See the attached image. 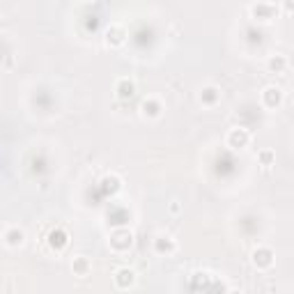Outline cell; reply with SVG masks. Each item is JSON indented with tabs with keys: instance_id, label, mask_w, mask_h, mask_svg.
Here are the masks:
<instances>
[{
	"instance_id": "8992f818",
	"label": "cell",
	"mask_w": 294,
	"mask_h": 294,
	"mask_svg": "<svg viewBox=\"0 0 294 294\" xmlns=\"http://www.w3.org/2000/svg\"><path fill=\"white\" fill-rule=\"evenodd\" d=\"M115 92H117V99L126 101V99H131L136 94V85H133V81H129V78H122V81H117V85H115Z\"/></svg>"
},
{
	"instance_id": "ac0fdd59",
	"label": "cell",
	"mask_w": 294,
	"mask_h": 294,
	"mask_svg": "<svg viewBox=\"0 0 294 294\" xmlns=\"http://www.w3.org/2000/svg\"><path fill=\"white\" fill-rule=\"evenodd\" d=\"M285 10H287V12H294V0H285Z\"/></svg>"
},
{
	"instance_id": "7a4b0ae2",
	"label": "cell",
	"mask_w": 294,
	"mask_h": 294,
	"mask_svg": "<svg viewBox=\"0 0 294 294\" xmlns=\"http://www.w3.org/2000/svg\"><path fill=\"white\" fill-rule=\"evenodd\" d=\"M251 142V133L246 129H232L228 133V145L234 147V150H241V147H246Z\"/></svg>"
},
{
	"instance_id": "2e32d148",
	"label": "cell",
	"mask_w": 294,
	"mask_h": 294,
	"mask_svg": "<svg viewBox=\"0 0 294 294\" xmlns=\"http://www.w3.org/2000/svg\"><path fill=\"white\" fill-rule=\"evenodd\" d=\"M257 159H260V164L264 166V168H269V166L273 164V159H276V154H273L271 150H262V152L257 154Z\"/></svg>"
},
{
	"instance_id": "3957f363",
	"label": "cell",
	"mask_w": 294,
	"mask_h": 294,
	"mask_svg": "<svg viewBox=\"0 0 294 294\" xmlns=\"http://www.w3.org/2000/svg\"><path fill=\"white\" fill-rule=\"evenodd\" d=\"M253 264H255L257 269H269L273 264V253L271 248H257L255 253H253Z\"/></svg>"
},
{
	"instance_id": "277c9868",
	"label": "cell",
	"mask_w": 294,
	"mask_h": 294,
	"mask_svg": "<svg viewBox=\"0 0 294 294\" xmlns=\"http://www.w3.org/2000/svg\"><path fill=\"white\" fill-rule=\"evenodd\" d=\"M26 241V232L21 228H7L5 230V246L10 248H19Z\"/></svg>"
},
{
	"instance_id": "5bb4252c",
	"label": "cell",
	"mask_w": 294,
	"mask_h": 294,
	"mask_svg": "<svg viewBox=\"0 0 294 294\" xmlns=\"http://www.w3.org/2000/svg\"><path fill=\"white\" fill-rule=\"evenodd\" d=\"M71 269H74V273L76 276H87L90 273V269H92V264H90V260L83 255L74 257V262H71Z\"/></svg>"
},
{
	"instance_id": "4fadbf2b",
	"label": "cell",
	"mask_w": 294,
	"mask_h": 294,
	"mask_svg": "<svg viewBox=\"0 0 294 294\" xmlns=\"http://www.w3.org/2000/svg\"><path fill=\"white\" fill-rule=\"evenodd\" d=\"M49 246L53 248V251H62L67 246V232L65 230H53V232L49 234Z\"/></svg>"
},
{
	"instance_id": "ba28073f",
	"label": "cell",
	"mask_w": 294,
	"mask_h": 294,
	"mask_svg": "<svg viewBox=\"0 0 294 294\" xmlns=\"http://www.w3.org/2000/svg\"><path fill=\"white\" fill-rule=\"evenodd\" d=\"M106 42H108L110 46H122V44L126 42V33H124V28H120V26L108 28V33H106Z\"/></svg>"
},
{
	"instance_id": "5b68a950",
	"label": "cell",
	"mask_w": 294,
	"mask_h": 294,
	"mask_svg": "<svg viewBox=\"0 0 294 294\" xmlns=\"http://www.w3.org/2000/svg\"><path fill=\"white\" fill-rule=\"evenodd\" d=\"M133 283H136V273H133V269H117V273H115V285H117V287L126 289Z\"/></svg>"
},
{
	"instance_id": "6da1fadb",
	"label": "cell",
	"mask_w": 294,
	"mask_h": 294,
	"mask_svg": "<svg viewBox=\"0 0 294 294\" xmlns=\"http://www.w3.org/2000/svg\"><path fill=\"white\" fill-rule=\"evenodd\" d=\"M262 101H264V106L267 108H278V106L283 104V90L276 85L267 87L264 92H262Z\"/></svg>"
},
{
	"instance_id": "8fae6325",
	"label": "cell",
	"mask_w": 294,
	"mask_h": 294,
	"mask_svg": "<svg viewBox=\"0 0 294 294\" xmlns=\"http://www.w3.org/2000/svg\"><path fill=\"white\" fill-rule=\"evenodd\" d=\"M161 104H159L157 99H145V101H142V115H145V117H150V120H154V117H159V115H161Z\"/></svg>"
},
{
	"instance_id": "d6986e66",
	"label": "cell",
	"mask_w": 294,
	"mask_h": 294,
	"mask_svg": "<svg viewBox=\"0 0 294 294\" xmlns=\"http://www.w3.org/2000/svg\"><path fill=\"white\" fill-rule=\"evenodd\" d=\"M90 3H92V0H90Z\"/></svg>"
},
{
	"instance_id": "9c48e42d",
	"label": "cell",
	"mask_w": 294,
	"mask_h": 294,
	"mask_svg": "<svg viewBox=\"0 0 294 294\" xmlns=\"http://www.w3.org/2000/svg\"><path fill=\"white\" fill-rule=\"evenodd\" d=\"M175 241L170 239V237H159V239H154V251L159 253V255H170V253H175Z\"/></svg>"
},
{
	"instance_id": "e0dca14e",
	"label": "cell",
	"mask_w": 294,
	"mask_h": 294,
	"mask_svg": "<svg viewBox=\"0 0 294 294\" xmlns=\"http://www.w3.org/2000/svg\"><path fill=\"white\" fill-rule=\"evenodd\" d=\"M104 184H106V189H110V191H117V189H120V180H117L115 175L106 177V180H104Z\"/></svg>"
},
{
	"instance_id": "9a60e30c",
	"label": "cell",
	"mask_w": 294,
	"mask_h": 294,
	"mask_svg": "<svg viewBox=\"0 0 294 294\" xmlns=\"http://www.w3.org/2000/svg\"><path fill=\"white\" fill-rule=\"evenodd\" d=\"M285 67H287L285 55H271V58H269V71H273V74H280V71H285Z\"/></svg>"
},
{
	"instance_id": "7c38bea8",
	"label": "cell",
	"mask_w": 294,
	"mask_h": 294,
	"mask_svg": "<svg viewBox=\"0 0 294 294\" xmlns=\"http://www.w3.org/2000/svg\"><path fill=\"white\" fill-rule=\"evenodd\" d=\"M221 99V90L218 87H214V85H209V87H202V92H200V101L205 106H214Z\"/></svg>"
},
{
	"instance_id": "52a82bcc",
	"label": "cell",
	"mask_w": 294,
	"mask_h": 294,
	"mask_svg": "<svg viewBox=\"0 0 294 294\" xmlns=\"http://www.w3.org/2000/svg\"><path fill=\"white\" fill-rule=\"evenodd\" d=\"M276 14H278V10L273 5H267V3H257V5L253 7V17L262 19V21H271Z\"/></svg>"
},
{
	"instance_id": "30bf717a",
	"label": "cell",
	"mask_w": 294,
	"mask_h": 294,
	"mask_svg": "<svg viewBox=\"0 0 294 294\" xmlns=\"http://www.w3.org/2000/svg\"><path fill=\"white\" fill-rule=\"evenodd\" d=\"M113 246L115 248H120V251H124V248H129L131 246V232L129 230H115L113 232Z\"/></svg>"
}]
</instances>
